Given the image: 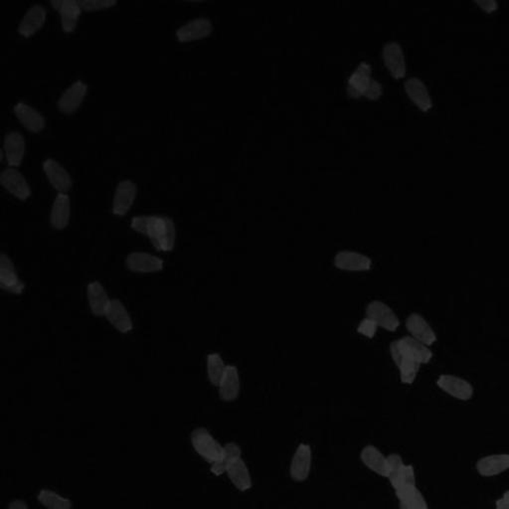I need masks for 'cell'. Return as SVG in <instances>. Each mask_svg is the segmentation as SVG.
Segmentation results:
<instances>
[{
	"label": "cell",
	"mask_w": 509,
	"mask_h": 509,
	"mask_svg": "<svg viewBox=\"0 0 509 509\" xmlns=\"http://www.w3.org/2000/svg\"><path fill=\"white\" fill-rule=\"evenodd\" d=\"M131 227L141 234L147 235L153 246L160 251L169 252L173 249L176 237L175 226L169 217H134Z\"/></svg>",
	"instance_id": "obj_1"
},
{
	"label": "cell",
	"mask_w": 509,
	"mask_h": 509,
	"mask_svg": "<svg viewBox=\"0 0 509 509\" xmlns=\"http://www.w3.org/2000/svg\"><path fill=\"white\" fill-rule=\"evenodd\" d=\"M382 85L371 77V66L368 63L359 64L357 69L348 80L347 92L352 98L365 96L371 100H377L382 95Z\"/></svg>",
	"instance_id": "obj_2"
},
{
	"label": "cell",
	"mask_w": 509,
	"mask_h": 509,
	"mask_svg": "<svg viewBox=\"0 0 509 509\" xmlns=\"http://www.w3.org/2000/svg\"><path fill=\"white\" fill-rule=\"evenodd\" d=\"M193 447L208 463H216L222 458L224 447L219 444L206 429L198 428L191 435Z\"/></svg>",
	"instance_id": "obj_3"
},
{
	"label": "cell",
	"mask_w": 509,
	"mask_h": 509,
	"mask_svg": "<svg viewBox=\"0 0 509 509\" xmlns=\"http://www.w3.org/2000/svg\"><path fill=\"white\" fill-rule=\"evenodd\" d=\"M390 352L395 364L399 368L400 377H401L403 383H413L417 374H418L419 369H420V364L415 361L413 358L403 350L399 340L393 341L391 343Z\"/></svg>",
	"instance_id": "obj_4"
},
{
	"label": "cell",
	"mask_w": 509,
	"mask_h": 509,
	"mask_svg": "<svg viewBox=\"0 0 509 509\" xmlns=\"http://www.w3.org/2000/svg\"><path fill=\"white\" fill-rule=\"evenodd\" d=\"M366 315L389 331H395L399 327L400 320L390 306L382 301H374L366 308Z\"/></svg>",
	"instance_id": "obj_5"
},
{
	"label": "cell",
	"mask_w": 509,
	"mask_h": 509,
	"mask_svg": "<svg viewBox=\"0 0 509 509\" xmlns=\"http://www.w3.org/2000/svg\"><path fill=\"white\" fill-rule=\"evenodd\" d=\"M437 385L444 392L461 401H468L473 398V388L470 382L454 375H440Z\"/></svg>",
	"instance_id": "obj_6"
},
{
	"label": "cell",
	"mask_w": 509,
	"mask_h": 509,
	"mask_svg": "<svg viewBox=\"0 0 509 509\" xmlns=\"http://www.w3.org/2000/svg\"><path fill=\"white\" fill-rule=\"evenodd\" d=\"M0 181L9 192L21 200H25L31 193L30 186L23 174L14 167L4 169L0 174Z\"/></svg>",
	"instance_id": "obj_7"
},
{
	"label": "cell",
	"mask_w": 509,
	"mask_h": 509,
	"mask_svg": "<svg viewBox=\"0 0 509 509\" xmlns=\"http://www.w3.org/2000/svg\"><path fill=\"white\" fill-rule=\"evenodd\" d=\"M383 58L385 65L395 78H403L406 74V61L404 51L400 43L389 41L383 47Z\"/></svg>",
	"instance_id": "obj_8"
},
{
	"label": "cell",
	"mask_w": 509,
	"mask_h": 509,
	"mask_svg": "<svg viewBox=\"0 0 509 509\" xmlns=\"http://www.w3.org/2000/svg\"><path fill=\"white\" fill-rule=\"evenodd\" d=\"M87 85L81 80L70 85L65 91L61 94L58 100V108L65 114H72L83 102L86 95Z\"/></svg>",
	"instance_id": "obj_9"
},
{
	"label": "cell",
	"mask_w": 509,
	"mask_h": 509,
	"mask_svg": "<svg viewBox=\"0 0 509 509\" xmlns=\"http://www.w3.org/2000/svg\"><path fill=\"white\" fill-rule=\"evenodd\" d=\"M136 196V185L129 179L120 181L115 188L113 211L117 215L122 216L131 208Z\"/></svg>",
	"instance_id": "obj_10"
},
{
	"label": "cell",
	"mask_w": 509,
	"mask_h": 509,
	"mask_svg": "<svg viewBox=\"0 0 509 509\" xmlns=\"http://www.w3.org/2000/svg\"><path fill=\"white\" fill-rule=\"evenodd\" d=\"M25 153V140L20 131H11L6 134L3 155L7 164L11 166H20Z\"/></svg>",
	"instance_id": "obj_11"
},
{
	"label": "cell",
	"mask_w": 509,
	"mask_h": 509,
	"mask_svg": "<svg viewBox=\"0 0 509 509\" xmlns=\"http://www.w3.org/2000/svg\"><path fill=\"white\" fill-rule=\"evenodd\" d=\"M43 167L47 178L59 193H66V191L70 189L72 186V178L69 172L60 162L53 159H47L43 162Z\"/></svg>",
	"instance_id": "obj_12"
},
{
	"label": "cell",
	"mask_w": 509,
	"mask_h": 509,
	"mask_svg": "<svg viewBox=\"0 0 509 509\" xmlns=\"http://www.w3.org/2000/svg\"><path fill=\"white\" fill-rule=\"evenodd\" d=\"M0 286L6 292L15 294L24 291V285L18 278L13 261L4 254L0 256Z\"/></svg>",
	"instance_id": "obj_13"
},
{
	"label": "cell",
	"mask_w": 509,
	"mask_h": 509,
	"mask_svg": "<svg viewBox=\"0 0 509 509\" xmlns=\"http://www.w3.org/2000/svg\"><path fill=\"white\" fill-rule=\"evenodd\" d=\"M212 22L207 17H197L181 25L176 31V36L181 41H191L203 38L212 31Z\"/></svg>",
	"instance_id": "obj_14"
},
{
	"label": "cell",
	"mask_w": 509,
	"mask_h": 509,
	"mask_svg": "<svg viewBox=\"0 0 509 509\" xmlns=\"http://www.w3.org/2000/svg\"><path fill=\"white\" fill-rule=\"evenodd\" d=\"M408 96L421 110H429L433 107L432 96L428 87L423 80L418 77H411L404 84Z\"/></svg>",
	"instance_id": "obj_15"
},
{
	"label": "cell",
	"mask_w": 509,
	"mask_h": 509,
	"mask_svg": "<svg viewBox=\"0 0 509 509\" xmlns=\"http://www.w3.org/2000/svg\"><path fill=\"white\" fill-rule=\"evenodd\" d=\"M406 327L408 331L412 334V338L418 339L426 346L432 345L437 340L435 331L425 318L419 313H412L409 315L406 320Z\"/></svg>",
	"instance_id": "obj_16"
},
{
	"label": "cell",
	"mask_w": 509,
	"mask_h": 509,
	"mask_svg": "<svg viewBox=\"0 0 509 509\" xmlns=\"http://www.w3.org/2000/svg\"><path fill=\"white\" fill-rule=\"evenodd\" d=\"M336 268L344 271L352 272H362L369 271L372 267L371 259L357 252L343 251L339 252L334 258Z\"/></svg>",
	"instance_id": "obj_17"
},
{
	"label": "cell",
	"mask_w": 509,
	"mask_h": 509,
	"mask_svg": "<svg viewBox=\"0 0 509 509\" xmlns=\"http://www.w3.org/2000/svg\"><path fill=\"white\" fill-rule=\"evenodd\" d=\"M312 466V450L308 445L301 444L296 449L291 465V475L296 482H303L310 475Z\"/></svg>",
	"instance_id": "obj_18"
},
{
	"label": "cell",
	"mask_w": 509,
	"mask_h": 509,
	"mask_svg": "<svg viewBox=\"0 0 509 509\" xmlns=\"http://www.w3.org/2000/svg\"><path fill=\"white\" fill-rule=\"evenodd\" d=\"M51 3L61 14L63 29L67 32L73 31L82 11L79 0H52Z\"/></svg>",
	"instance_id": "obj_19"
},
{
	"label": "cell",
	"mask_w": 509,
	"mask_h": 509,
	"mask_svg": "<svg viewBox=\"0 0 509 509\" xmlns=\"http://www.w3.org/2000/svg\"><path fill=\"white\" fill-rule=\"evenodd\" d=\"M127 267L136 273L159 272L164 268V261L153 254L133 253L127 258Z\"/></svg>",
	"instance_id": "obj_20"
},
{
	"label": "cell",
	"mask_w": 509,
	"mask_h": 509,
	"mask_svg": "<svg viewBox=\"0 0 509 509\" xmlns=\"http://www.w3.org/2000/svg\"><path fill=\"white\" fill-rule=\"evenodd\" d=\"M46 18V9L42 4H33L21 18L18 31L24 36H30L43 25Z\"/></svg>",
	"instance_id": "obj_21"
},
{
	"label": "cell",
	"mask_w": 509,
	"mask_h": 509,
	"mask_svg": "<svg viewBox=\"0 0 509 509\" xmlns=\"http://www.w3.org/2000/svg\"><path fill=\"white\" fill-rule=\"evenodd\" d=\"M477 470L482 477H496L509 470V454H499L484 457L478 461Z\"/></svg>",
	"instance_id": "obj_22"
},
{
	"label": "cell",
	"mask_w": 509,
	"mask_h": 509,
	"mask_svg": "<svg viewBox=\"0 0 509 509\" xmlns=\"http://www.w3.org/2000/svg\"><path fill=\"white\" fill-rule=\"evenodd\" d=\"M14 112L20 122L28 129L32 131H40L44 129L45 119L43 115L36 108L24 102H18L14 106Z\"/></svg>",
	"instance_id": "obj_23"
},
{
	"label": "cell",
	"mask_w": 509,
	"mask_h": 509,
	"mask_svg": "<svg viewBox=\"0 0 509 509\" xmlns=\"http://www.w3.org/2000/svg\"><path fill=\"white\" fill-rule=\"evenodd\" d=\"M105 317L117 331L129 332L133 329V322L129 313L119 299H112Z\"/></svg>",
	"instance_id": "obj_24"
},
{
	"label": "cell",
	"mask_w": 509,
	"mask_h": 509,
	"mask_svg": "<svg viewBox=\"0 0 509 509\" xmlns=\"http://www.w3.org/2000/svg\"><path fill=\"white\" fill-rule=\"evenodd\" d=\"M240 393V377L238 369L228 365L222 380L219 384V394L224 401H234Z\"/></svg>",
	"instance_id": "obj_25"
},
{
	"label": "cell",
	"mask_w": 509,
	"mask_h": 509,
	"mask_svg": "<svg viewBox=\"0 0 509 509\" xmlns=\"http://www.w3.org/2000/svg\"><path fill=\"white\" fill-rule=\"evenodd\" d=\"M70 197L67 193H59L51 210V224L55 229H64L69 223Z\"/></svg>",
	"instance_id": "obj_26"
},
{
	"label": "cell",
	"mask_w": 509,
	"mask_h": 509,
	"mask_svg": "<svg viewBox=\"0 0 509 509\" xmlns=\"http://www.w3.org/2000/svg\"><path fill=\"white\" fill-rule=\"evenodd\" d=\"M361 459L363 464L370 470L378 473L381 477L387 478V458H385L383 454L374 445H367L362 450Z\"/></svg>",
	"instance_id": "obj_27"
},
{
	"label": "cell",
	"mask_w": 509,
	"mask_h": 509,
	"mask_svg": "<svg viewBox=\"0 0 509 509\" xmlns=\"http://www.w3.org/2000/svg\"><path fill=\"white\" fill-rule=\"evenodd\" d=\"M88 299L92 313L96 317H102L107 313L110 299L107 292L99 282H93L88 286Z\"/></svg>",
	"instance_id": "obj_28"
},
{
	"label": "cell",
	"mask_w": 509,
	"mask_h": 509,
	"mask_svg": "<svg viewBox=\"0 0 509 509\" xmlns=\"http://www.w3.org/2000/svg\"><path fill=\"white\" fill-rule=\"evenodd\" d=\"M400 345L403 350L406 351L415 361L419 364H426L431 361L433 358V352L426 344L421 343L418 339L412 338V336H404L399 339Z\"/></svg>",
	"instance_id": "obj_29"
},
{
	"label": "cell",
	"mask_w": 509,
	"mask_h": 509,
	"mask_svg": "<svg viewBox=\"0 0 509 509\" xmlns=\"http://www.w3.org/2000/svg\"><path fill=\"white\" fill-rule=\"evenodd\" d=\"M228 477H229L232 484L241 492H246L252 487L251 475H250L248 468L242 459H237L234 463L231 464L227 471Z\"/></svg>",
	"instance_id": "obj_30"
},
{
	"label": "cell",
	"mask_w": 509,
	"mask_h": 509,
	"mask_svg": "<svg viewBox=\"0 0 509 509\" xmlns=\"http://www.w3.org/2000/svg\"><path fill=\"white\" fill-rule=\"evenodd\" d=\"M241 459V449L235 443H229L224 445L222 458L216 463L212 464L211 471L215 475H223L227 471L231 464L234 463L237 459Z\"/></svg>",
	"instance_id": "obj_31"
},
{
	"label": "cell",
	"mask_w": 509,
	"mask_h": 509,
	"mask_svg": "<svg viewBox=\"0 0 509 509\" xmlns=\"http://www.w3.org/2000/svg\"><path fill=\"white\" fill-rule=\"evenodd\" d=\"M39 503L46 509H72L70 499L50 489H42L38 494Z\"/></svg>",
	"instance_id": "obj_32"
},
{
	"label": "cell",
	"mask_w": 509,
	"mask_h": 509,
	"mask_svg": "<svg viewBox=\"0 0 509 509\" xmlns=\"http://www.w3.org/2000/svg\"><path fill=\"white\" fill-rule=\"evenodd\" d=\"M396 496L399 499L400 503L413 509H429L425 497L416 487L412 489L397 490Z\"/></svg>",
	"instance_id": "obj_33"
},
{
	"label": "cell",
	"mask_w": 509,
	"mask_h": 509,
	"mask_svg": "<svg viewBox=\"0 0 509 509\" xmlns=\"http://www.w3.org/2000/svg\"><path fill=\"white\" fill-rule=\"evenodd\" d=\"M226 366L222 357L218 353H212L207 358V370H208L209 380L213 385L219 386L225 374Z\"/></svg>",
	"instance_id": "obj_34"
},
{
	"label": "cell",
	"mask_w": 509,
	"mask_h": 509,
	"mask_svg": "<svg viewBox=\"0 0 509 509\" xmlns=\"http://www.w3.org/2000/svg\"><path fill=\"white\" fill-rule=\"evenodd\" d=\"M388 461V475L387 478L390 480L391 485L394 487V489H397L398 485H399L400 478L402 477L403 471H404L405 466L403 463V459L399 454H392L387 457Z\"/></svg>",
	"instance_id": "obj_35"
},
{
	"label": "cell",
	"mask_w": 509,
	"mask_h": 509,
	"mask_svg": "<svg viewBox=\"0 0 509 509\" xmlns=\"http://www.w3.org/2000/svg\"><path fill=\"white\" fill-rule=\"evenodd\" d=\"M416 487V477H415L414 468L412 466H405L403 471L402 477L400 478L399 485H398L397 490L412 489Z\"/></svg>",
	"instance_id": "obj_36"
},
{
	"label": "cell",
	"mask_w": 509,
	"mask_h": 509,
	"mask_svg": "<svg viewBox=\"0 0 509 509\" xmlns=\"http://www.w3.org/2000/svg\"><path fill=\"white\" fill-rule=\"evenodd\" d=\"M80 6L85 10H99V9L108 8L117 3L115 0H79Z\"/></svg>",
	"instance_id": "obj_37"
},
{
	"label": "cell",
	"mask_w": 509,
	"mask_h": 509,
	"mask_svg": "<svg viewBox=\"0 0 509 509\" xmlns=\"http://www.w3.org/2000/svg\"><path fill=\"white\" fill-rule=\"evenodd\" d=\"M377 327H378V325L374 320L366 317L358 325L357 331L366 336V338H373L377 331Z\"/></svg>",
	"instance_id": "obj_38"
},
{
	"label": "cell",
	"mask_w": 509,
	"mask_h": 509,
	"mask_svg": "<svg viewBox=\"0 0 509 509\" xmlns=\"http://www.w3.org/2000/svg\"><path fill=\"white\" fill-rule=\"evenodd\" d=\"M478 4L487 11L494 10L497 6L496 2L492 1V0H482V1H478Z\"/></svg>",
	"instance_id": "obj_39"
},
{
	"label": "cell",
	"mask_w": 509,
	"mask_h": 509,
	"mask_svg": "<svg viewBox=\"0 0 509 509\" xmlns=\"http://www.w3.org/2000/svg\"><path fill=\"white\" fill-rule=\"evenodd\" d=\"M8 509H28V506L25 501L16 499L9 504Z\"/></svg>",
	"instance_id": "obj_40"
},
{
	"label": "cell",
	"mask_w": 509,
	"mask_h": 509,
	"mask_svg": "<svg viewBox=\"0 0 509 509\" xmlns=\"http://www.w3.org/2000/svg\"><path fill=\"white\" fill-rule=\"evenodd\" d=\"M496 509H509V499H501L496 501Z\"/></svg>",
	"instance_id": "obj_41"
},
{
	"label": "cell",
	"mask_w": 509,
	"mask_h": 509,
	"mask_svg": "<svg viewBox=\"0 0 509 509\" xmlns=\"http://www.w3.org/2000/svg\"><path fill=\"white\" fill-rule=\"evenodd\" d=\"M400 509H413L410 508V506H406L405 503H400Z\"/></svg>",
	"instance_id": "obj_42"
},
{
	"label": "cell",
	"mask_w": 509,
	"mask_h": 509,
	"mask_svg": "<svg viewBox=\"0 0 509 509\" xmlns=\"http://www.w3.org/2000/svg\"><path fill=\"white\" fill-rule=\"evenodd\" d=\"M503 499H509V490H508V492H504Z\"/></svg>",
	"instance_id": "obj_43"
}]
</instances>
